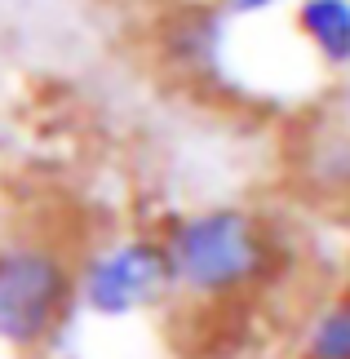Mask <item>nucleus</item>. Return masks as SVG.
Segmentation results:
<instances>
[{
  "label": "nucleus",
  "mask_w": 350,
  "mask_h": 359,
  "mask_svg": "<svg viewBox=\"0 0 350 359\" xmlns=\"http://www.w3.org/2000/svg\"><path fill=\"white\" fill-rule=\"evenodd\" d=\"M302 359H350V288L315 315Z\"/></svg>",
  "instance_id": "obj_5"
},
{
  "label": "nucleus",
  "mask_w": 350,
  "mask_h": 359,
  "mask_svg": "<svg viewBox=\"0 0 350 359\" xmlns=\"http://www.w3.org/2000/svg\"><path fill=\"white\" fill-rule=\"evenodd\" d=\"M76 297L67 262L45 244H5L0 248V341L5 346H40Z\"/></svg>",
  "instance_id": "obj_2"
},
{
  "label": "nucleus",
  "mask_w": 350,
  "mask_h": 359,
  "mask_svg": "<svg viewBox=\"0 0 350 359\" xmlns=\"http://www.w3.org/2000/svg\"><path fill=\"white\" fill-rule=\"evenodd\" d=\"M164 248L173 280L204 297L240 293L271 271V240L257 217L240 209H204L182 217L164 236Z\"/></svg>",
  "instance_id": "obj_1"
},
{
  "label": "nucleus",
  "mask_w": 350,
  "mask_h": 359,
  "mask_svg": "<svg viewBox=\"0 0 350 359\" xmlns=\"http://www.w3.org/2000/svg\"><path fill=\"white\" fill-rule=\"evenodd\" d=\"M173 266H169V248L156 240H120L102 248L97 257H89L85 275H80V302L89 311L120 320V315H137L169 293Z\"/></svg>",
  "instance_id": "obj_3"
},
{
  "label": "nucleus",
  "mask_w": 350,
  "mask_h": 359,
  "mask_svg": "<svg viewBox=\"0 0 350 359\" xmlns=\"http://www.w3.org/2000/svg\"><path fill=\"white\" fill-rule=\"evenodd\" d=\"M279 5H288V0H227V9L231 13H271V9H279Z\"/></svg>",
  "instance_id": "obj_6"
},
{
  "label": "nucleus",
  "mask_w": 350,
  "mask_h": 359,
  "mask_svg": "<svg viewBox=\"0 0 350 359\" xmlns=\"http://www.w3.org/2000/svg\"><path fill=\"white\" fill-rule=\"evenodd\" d=\"M297 32L328 67H350V0H297Z\"/></svg>",
  "instance_id": "obj_4"
}]
</instances>
